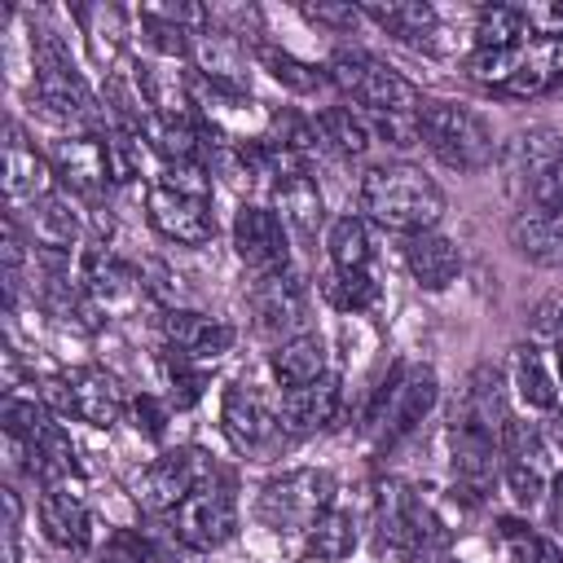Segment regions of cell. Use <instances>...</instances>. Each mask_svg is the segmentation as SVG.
<instances>
[{
  "mask_svg": "<svg viewBox=\"0 0 563 563\" xmlns=\"http://www.w3.org/2000/svg\"><path fill=\"white\" fill-rule=\"evenodd\" d=\"M339 378L334 374H321L317 383H303V387H290L286 396H282V405H277V413H282V435H290V440H303V435H317V431H325L330 422H334V413H339Z\"/></svg>",
  "mask_w": 563,
  "mask_h": 563,
  "instance_id": "d6986e66",
  "label": "cell"
},
{
  "mask_svg": "<svg viewBox=\"0 0 563 563\" xmlns=\"http://www.w3.org/2000/svg\"><path fill=\"white\" fill-rule=\"evenodd\" d=\"M92 563H145V541L136 532H128V528H114L101 541V550H97Z\"/></svg>",
  "mask_w": 563,
  "mask_h": 563,
  "instance_id": "7bdbcfd3",
  "label": "cell"
},
{
  "mask_svg": "<svg viewBox=\"0 0 563 563\" xmlns=\"http://www.w3.org/2000/svg\"><path fill=\"white\" fill-rule=\"evenodd\" d=\"M523 4H484L475 18V48H519L528 44Z\"/></svg>",
  "mask_w": 563,
  "mask_h": 563,
  "instance_id": "d6a6232c",
  "label": "cell"
},
{
  "mask_svg": "<svg viewBox=\"0 0 563 563\" xmlns=\"http://www.w3.org/2000/svg\"><path fill=\"white\" fill-rule=\"evenodd\" d=\"M312 128H317V136H321L334 154H343V158H361V154L374 145L369 119H365L361 110H352V106H325V110H317Z\"/></svg>",
  "mask_w": 563,
  "mask_h": 563,
  "instance_id": "f1b7e54d",
  "label": "cell"
},
{
  "mask_svg": "<svg viewBox=\"0 0 563 563\" xmlns=\"http://www.w3.org/2000/svg\"><path fill=\"white\" fill-rule=\"evenodd\" d=\"M233 251L255 273L286 268V224H282V216L273 207L242 202L238 216H233Z\"/></svg>",
  "mask_w": 563,
  "mask_h": 563,
  "instance_id": "5bb4252c",
  "label": "cell"
},
{
  "mask_svg": "<svg viewBox=\"0 0 563 563\" xmlns=\"http://www.w3.org/2000/svg\"><path fill=\"white\" fill-rule=\"evenodd\" d=\"M330 506H334V475L317 466H295L260 488L255 519L273 532H308Z\"/></svg>",
  "mask_w": 563,
  "mask_h": 563,
  "instance_id": "5b68a950",
  "label": "cell"
},
{
  "mask_svg": "<svg viewBox=\"0 0 563 563\" xmlns=\"http://www.w3.org/2000/svg\"><path fill=\"white\" fill-rule=\"evenodd\" d=\"M510 246L532 264H563V207H532L510 220Z\"/></svg>",
  "mask_w": 563,
  "mask_h": 563,
  "instance_id": "7402d4cb",
  "label": "cell"
},
{
  "mask_svg": "<svg viewBox=\"0 0 563 563\" xmlns=\"http://www.w3.org/2000/svg\"><path fill=\"white\" fill-rule=\"evenodd\" d=\"M435 396H440L435 369H427V365H396L391 378L378 387L365 427L374 431L378 444H396L435 409Z\"/></svg>",
  "mask_w": 563,
  "mask_h": 563,
  "instance_id": "8992f818",
  "label": "cell"
},
{
  "mask_svg": "<svg viewBox=\"0 0 563 563\" xmlns=\"http://www.w3.org/2000/svg\"><path fill=\"white\" fill-rule=\"evenodd\" d=\"M303 18L321 22V26H334V31H347V26L361 22V4H303Z\"/></svg>",
  "mask_w": 563,
  "mask_h": 563,
  "instance_id": "ee69618b",
  "label": "cell"
},
{
  "mask_svg": "<svg viewBox=\"0 0 563 563\" xmlns=\"http://www.w3.org/2000/svg\"><path fill=\"white\" fill-rule=\"evenodd\" d=\"M559 158H563V136L550 132V128H528V132H519V136L506 145V154H501L506 185H510L515 194L528 189V194L537 198V189L545 185V176L554 172Z\"/></svg>",
  "mask_w": 563,
  "mask_h": 563,
  "instance_id": "e0dca14e",
  "label": "cell"
},
{
  "mask_svg": "<svg viewBox=\"0 0 563 563\" xmlns=\"http://www.w3.org/2000/svg\"><path fill=\"white\" fill-rule=\"evenodd\" d=\"M497 537H501L510 563H563V550L519 519H497Z\"/></svg>",
  "mask_w": 563,
  "mask_h": 563,
  "instance_id": "d590c367",
  "label": "cell"
},
{
  "mask_svg": "<svg viewBox=\"0 0 563 563\" xmlns=\"http://www.w3.org/2000/svg\"><path fill=\"white\" fill-rule=\"evenodd\" d=\"M352 550H356V523H352V515L339 510V506H330V510L303 532V554L317 559V563H339V559H347Z\"/></svg>",
  "mask_w": 563,
  "mask_h": 563,
  "instance_id": "4dcf8cb0",
  "label": "cell"
},
{
  "mask_svg": "<svg viewBox=\"0 0 563 563\" xmlns=\"http://www.w3.org/2000/svg\"><path fill=\"white\" fill-rule=\"evenodd\" d=\"M321 295L339 312H365L378 299V282L369 273H339V268H330L321 277Z\"/></svg>",
  "mask_w": 563,
  "mask_h": 563,
  "instance_id": "8d00e7d4",
  "label": "cell"
},
{
  "mask_svg": "<svg viewBox=\"0 0 563 563\" xmlns=\"http://www.w3.org/2000/svg\"><path fill=\"white\" fill-rule=\"evenodd\" d=\"M53 163L44 154H35V145L22 141L18 128H9V145H4V194L9 207H40L44 198H53Z\"/></svg>",
  "mask_w": 563,
  "mask_h": 563,
  "instance_id": "ffe728a7",
  "label": "cell"
},
{
  "mask_svg": "<svg viewBox=\"0 0 563 563\" xmlns=\"http://www.w3.org/2000/svg\"><path fill=\"white\" fill-rule=\"evenodd\" d=\"M515 387L532 409H554V400H559V383L532 343L515 347Z\"/></svg>",
  "mask_w": 563,
  "mask_h": 563,
  "instance_id": "e575fe53",
  "label": "cell"
},
{
  "mask_svg": "<svg viewBox=\"0 0 563 563\" xmlns=\"http://www.w3.org/2000/svg\"><path fill=\"white\" fill-rule=\"evenodd\" d=\"M40 528L53 545L62 550H84L88 537H92V515H88V501H84V488L79 479H66V484H44L40 493Z\"/></svg>",
  "mask_w": 563,
  "mask_h": 563,
  "instance_id": "2e32d148",
  "label": "cell"
},
{
  "mask_svg": "<svg viewBox=\"0 0 563 563\" xmlns=\"http://www.w3.org/2000/svg\"><path fill=\"white\" fill-rule=\"evenodd\" d=\"M405 264H409V273H413V282L422 290H449L457 282V273H462L457 246L435 229L405 238Z\"/></svg>",
  "mask_w": 563,
  "mask_h": 563,
  "instance_id": "cb8c5ba5",
  "label": "cell"
},
{
  "mask_svg": "<svg viewBox=\"0 0 563 563\" xmlns=\"http://www.w3.org/2000/svg\"><path fill=\"white\" fill-rule=\"evenodd\" d=\"M158 325H163L167 347L180 352V356H189V361H198V365L220 361V356L233 347V339H238V330H233L229 321L202 317V312H194V308H163Z\"/></svg>",
  "mask_w": 563,
  "mask_h": 563,
  "instance_id": "9a60e30c",
  "label": "cell"
},
{
  "mask_svg": "<svg viewBox=\"0 0 563 563\" xmlns=\"http://www.w3.org/2000/svg\"><path fill=\"white\" fill-rule=\"evenodd\" d=\"M106 163H110V180L128 185L141 172V132L136 128H114L106 132Z\"/></svg>",
  "mask_w": 563,
  "mask_h": 563,
  "instance_id": "ab89813d",
  "label": "cell"
},
{
  "mask_svg": "<svg viewBox=\"0 0 563 563\" xmlns=\"http://www.w3.org/2000/svg\"><path fill=\"white\" fill-rule=\"evenodd\" d=\"M145 216H150V224H154L167 242H180V246H202V242L216 238L211 198L172 189V185H163V180L145 189Z\"/></svg>",
  "mask_w": 563,
  "mask_h": 563,
  "instance_id": "8fae6325",
  "label": "cell"
},
{
  "mask_svg": "<svg viewBox=\"0 0 563 563\" xmlns=\"http://www.w3.org/2000/svg\"><path fill=\"white\" fill-rule=\"evenodd\" d=\"M172 532L180 545L189 550H220L233 532H238V501H233V484L229 475H211L207 484H198L176 510H172Z\"/></svg>",
  "mask_w": 563,
  "mask_h": 563,
  "instance_id": "52a82bcc",
  "label": "cell"
},
{
  "mask_svg": "<svg viewBox=\"0 0 563 563\" xmlns=\"http://www.w3.org/2000/svg\"><path fill=\"white\" fill-rule=\"evenodd\" d=\"M537 207H563V158L554 163V172H550L545 185L537 189Z\"/></svg>",
  "mask_w": 563,
  "mask_h": 563,
  "instance_id": "bcb514c9",
  "label": "cell"
},
{
  "mask_svg": "<svg viewBox=\"0 0 563 563\" xmlns=\"http://www.w3.org/2000/svg\"><path fill=\"white\" fill-rule=\"evenodd\" d=\"M479 431H488L493 440L501 435V427L510 422V409H506V374L493 369V365H479L471 378H466V391H462V409L453 413Z\"/></svg>",
  "mask_w": 563,
  "mask_h": 563,
  "instance_id": "d4e9b609",
  "label": "cell"
},
{
  "mask_svg": "<svg viewBox=\"0 0 563 563\" xmlns=\"http://www.w3.org/2000/svg\"><path fill=\"white\" fill-rule=\"evenodd\" d=\"M268 369L273 378L290 391V387H303V383H317L325 374V343L321 334H295V339H282L268 356Z\"/></svg>",
  "mask_w": 563,
  "mask_h": 563,
  "instance_id": "4316f807",
  "label": "cell"
},
{
  "mask_svg": "<svg viewBox=\"0 0 563 563\" xmlns=\"http://www.w3.org/2000/svg\"><path fill=\"white\" fill-rule=\"evenodd\" d=\"M48 163L57 172L62 185H70V194L79 198H97L110 180V163H106V141L97 136H62L48 150Z\"/></svg>",
  "mask_w": 563,
  "mask_h": 563,
  "instance_id": "ac0fdd59",
  "label": "cell"
},
{
  "mask_svg": "<svg viewBox=\"0 0 563 563\" xmlns=\"http://www.w3.org/2000/svg\"><path fill=\"white\" fill-rule=\"evenodd\" d=\"M220 422H224V435L233 440V449H242V453H268L277 440H286L277 405L251 383H233L224 391Z\"/></svg>",
  "mask_w": 563,
  "mask_h": 563,
  "instance_id": "30bf717a",
  "label": "cell"
},
{
  "mask_svg": "<svg viewBox=\"0 0 563 563\" xmlns=\"http://www.w3.org/2000/svg\"><path fill=\"white\" fill-rule=\"evenodd\" d=\"M31 233H35V251H57L66 255L79 238H84V224H79V211L66 202V198H44L40 207H31Z\"/></svg>",
  "mask_w": 563,
  "mask_h": 563,
  "instance_id": "f546056e",
  "label": "cell"
},
{
  "mask_svg": "<svg viewBox=\"0 0 563 563\" xmlns=\"http://www.w3.org/2000/svg\"><path fill=\"white\" fill-rule=\"evenodd\" d=\"M361 207L391 233H427L444 216V189L413 163H378L361 176Z\"/></svg>",
  "mask_w": 563,
  "mask_h": 563,
  "instance_id": "6da1fadb",
  "label": "cell"
},
{
  "mask_svg": "<svg viewBox=\"0 0 563 563\" xmlns=\"http://www.w3.org/2000/svg\"><path fill=\"white\" fill-rule=\"evenodd\" d=\"M79 286H84L92 312H106V317H123V312H132V308L145 299L141 268L114 260V255L101 251V246H88V251H84Z\"/></svg>",
  "mask_w": 563,
  "mask_h": 563,
  "instance_id": "7c38bea8",
  "label": "cell"
},
{
  "mask_svg": "<svg viewBox=\"0 0 563 563\" xmlns=\"http://www.w3.org/2000/svg\"><path fill=\"white\" fill-rule=\"evenodd\" d=\"M246 303H251V317L264 334H303L299 321L308 312V290L303 282L290 273V268H277V273H260L246 290Z\"/></svg>",
  "mask_w": 563,
  "mask_h": 563,
  "instance_id": "4fadbf2b",
  "label": "cell"
},
{
  "mask_svg": "<svg viewBox=\"0 0 563 563\" xmlns=\"http://www.w3.org/2000/svg\"><path fill=\"white\" fill-rule=\"evenodd\" d=\"M216 475V462L202 453V449H194V444H185V449H167L163 457H154L136 479H132V493H136V501L145 506V510H154V515H172L198 484H207Z\"/></svg>",
  "mask_w": 563,
  "mask_h": 563,
  "instance_id": "ba28073f",
  "label": "cell"
},
{
  "mask_svg": "<svg viewBox=\"0 0 563 563\" xmlns=\"http://www.w3.org/2000/svg\"><path fill=\"white\" fill-rule=\"evenodd\" d=\"M0 422H4V431H9V440L13 444H31L44 427H48V413H44V405L40 400H26V396H4V413H0Z\"/></svg>",
  "mask_w": 563,
  "mask_h": 563,
  "instance_id": "f35d334b",
  "label": "cell"
},
{
  "mask_svg": "<svg viewBox=\"0 0 563 563\" xmlns=\"http://www.w3.org/2000/svg\"><path fill=\"white\" fill-rule=\"evenodd\" d=\"M501 479H506V488L519 506H537L541 493H545V479H541L537 462H501Z\"/></svg>",
  "mask_w": 563,
  "mask_h": 563,
  "instance_id": "b9f144b4",
  "label": "cell"
},
{
  "mask_svg": "<svg viewBox=\"0 0 563 563\" xmlns=\"http://www.w3.org/2000/svg\"><path fill=\"white\" fill-rule=\"evenodd\" d=\"M273 202H277V216H282L286 233H295V238H303V242L317 238V229H321V220H325V198H321V189H317V180H312L308 172L282 176V180L273 185Z\"/></svg>",
  "mask_w": 563,
  "mask_h": 563,
  "instance_id": "603a6c76",
  "label": "cell"
},
{
  "mask_svg": "<svg viewBox=\"0 0 563 563\" xmlns=\"http://www.w3.org/2000/svg\"><path fill=\"white\" fill-rule=\"evenodd\" d=\"M541 440H545V449L563 453V413L559 409H550V418L541 422Z\"/></svg>",
  "mask_w": 563,
  "mask_h": 563,
  "instance_id": "7dc6e473",
  "label": "cell"
},
{
  "mask_svg": "<svg viewBox=\"0 0 563 563\" xmlns=\"http://www.w3.org/2000/svg\"><path fill=\"white\" fill-rule=\"evenodd\" d=\"M255 57L268 66V75H273L277 84H286V88H295V92H317L321 84H330V79H325V70H317V66H308V62L290 57L286 48L260 44V48H255Z\"/></svg>",
  "mask_w": 563,
  "mask_h": 563,
  "instance_id": "74e56055",
  "label": "cell"
},
{
  "mask_svg": "<svg viewBox=\"0 0 563 563\" xmlns=\"http://www.w3.org/2000/svg\"><path fill=\"white\" fill-rule=\"evenodd\" d=\"M26 471L40 479V484H66V479H79V466H75V444L70 435L48 422L31 444H26Z\"/></svg>",
  "mask_w": 563,
  "mask_h": 563,
  "instance_id": "83f0119b",
  "label": "cell"
},
{
  "mask_svg": "<svg viewBox=\"0 0 563 563\" xmlns=\"http://www.w3.org/2000/svg\"><path fill=\"white\" fill-rule=\"evenodd\" d=\"M554 70L563 75V40H554Z\"/></svg>",
  "mask_w": 563,
  "mask_h": 563,
  "instance_id": "c3c4849f",
  "label": "cell"
},
{
  "mask_svg": "<svg viewBox=\"0 0 563 563\" xmlns=\"http://www.w3.org/2000/svg\"><path fill=\"white\" fill-rule=\"evenodd\" d=\"M167 378H172V405L176 409H189L202 396V383H207L202 365L180 356V352H172V347H167Z\"/></svg>",
  "mask_w": 563,
  "mask_h": 563,
  "instance_id": "60d3db41",
  "label": "cell"
},
{
  "mask_svg": "<svg viewBox=\"0 0 563 563\" xmlns=\"http://www.w3.org/2000/svg\"><path fill=\"white\" fill-rule=\"evenodd\" d=\"M532 53H537V44H532V48H528V44H519V48H475V53L466 57V75H471L475 84L501 92V88L532 62Z\"/></svg>",
  "mask_w": 563,
  "mask_h": 563,
  "instance_id": "836d02e7",
  "label": "cell"
},
{
  "mask_svg": "<svg viewBox=\"0 0 563 563\" xmlns=\"http://www.w3.org/2000/svg\"><path fill=\"white\" fill-rule=\"evenodd\" d=\"M422 145L453 172H484L497 158L493 128L479 110L457 106V101H422L418 110Z\"/></svg>",
  "mask_w": 563,
  "mask_h": 563,
  "instance_id": "3957f363",
  "label": "cell"
},
{
  "mask_svg": "<svg viewBox=\"0 0 563 563\" xmlns=\"http://www.w3.org/2000/svg\"><path fill=\"white\" fill-rule=\"evenodd\" d=\"M554 361H559V387H563V347H559V356H554Z\"/></svg>",
  "mask_w": 563,
  "mask_h": 563,
  "instance_id": "681fc988",
  "label": "cell"
},
{
  "mask_svg": "<svg viewBox=\"0 0 563 563\" xmlns=\"http://www.w3.org/2000/svg\"><path fill=\"white\" fill-rule=\"evenodd\" d=\"M330 268L339 273H369V229L361 216H339L325 233Z\"/></svg>",
  "mask_w": 563,
  "mask_h": 563,
  "instance_id": "1f68e13d",
  "label": "cell"
},
{
  "mask_svg": "<svg viewBox=\"0 0 563 563\" xmlns=\"http://www.w3.org/2000/svg\"><path fill=\"white\" fill-rule=\"evenodd\" d=\"M361 18L378 22L387 35H396L405 44H427L440 31L435 9L422 4V0H365L361 4Z\"/></svg>",
  "mask_w": 563,
  "mask_h": 563,
  "instance_id": "484cf974",
  "label": "cell"
},
{
  "mask_svg": "<svg viewBox=\"0 0 563 563\" xmlns=\"http://www.w3.org/2000/svg\"><path fill=\"white\" fill-rule=\"evenodd\" d=\"M132 418H136V431H145L150 440H158V435H163V427H167V409H163L150 391H141V396L132 400Z\"/></svg>",
  "mask_w": 563,
  "mask_h": 563,
  "instance_id": "f6af8a7d",
  "label": "cell"
},
{
  "mask_svg": "<svg viewBox=\"0 0 563 563\" xmlns=\"http://www.w3.org/2000/svg\"><path fill=\"white\" fill-rule=\"evenodd\" d=\"M48 387H53V396H57V405L66 413H75L79 422H88L97 431H110L119 422V413H123V387L101 365H75Z\"/></svg>",
  "mask_w": 563,
  "mask_h": 563,
  "instance_id": "9c48e42d",
  "label": "cell"
},
{
  "mask_svg": "<svg viewBox=\"0 0 563 563\" xmlns=\"http://www.w3.org/2000/svg\"><path fill=\"white\" fill-rule=\"evenodd\" d=\"M497 453H501V449H497V440H493L488 431H479V427L453 418V427H449V457H453V475H457L471 493H479V488L501 471Z\"/></svg>",
  "mask_w": 563,
  "mask_h": 563,
  "instance_id": "44dd1931",
  "label": "cell"
},
{
  "mask_svg": "<svg viewBox=\"0 0 563 563\" xmlns=\"http://www.w3.org/2000/svg\"><path fill=\"white\" fill-rule=\"evenodd\" d=\"M325 79L343 97H352L361 106V114H369V119L374 114H418L422 110L418 88L400 70H391L387 62H378L361 48H334V57L325 62Z\"/></svg>",
  "mask_w": 563,
  "mask_h": 563,
  "instance_id": "7a4b0ae2",
  "label": "cell"
},
{
  "mask_svg": "<svg viewBox=\"0 0 563 563\" xmlns=\"http://www.w3.org/2000/svg\"><path fill=\"white\" fill-rule=\"evenodd\" d=\"M31 53H35L31 106H40L48 119H62V123H88V119H97V97L84 84L70 48L53 31H35Z\"/></svg>",
  "mask_w": 563,
  "mask_h": 563,
  "instance_id": "277c9868",
  "label": "cell"
},
{
  "mask_svg": "<svg viewBox=\"0 0 563 563\" xmlns=\"http://www.w3.org/2000/svg\"><path fill=\"white\" fill-rule=\"evenodd\" d=\"M440 563H453V559H440Z\"/></svg>",
  "mask_w": 563,
  "mask_h": 563,
  "instance_id": "f907efd6",
  "label": "cell"
}]
</instances>
